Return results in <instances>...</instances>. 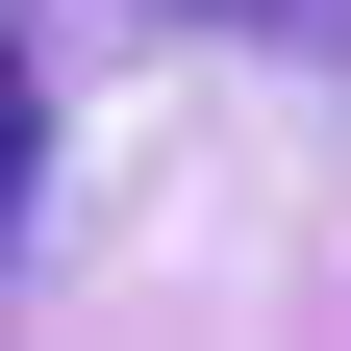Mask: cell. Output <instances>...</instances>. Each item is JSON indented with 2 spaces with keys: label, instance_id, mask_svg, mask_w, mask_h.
<instances>
[{
  "label": "cell",
  "instance_id": "obj_1",
  "mask_svg": "<svg viewBox=\"0 0 351 351\" xmlns=\"http://www.w3.org/2000/svg\"><path fill=\"white\" fill-rule=\"evenodd\" d=\"M151 25H226V51H351V0H151Z\"/></svg>",
  "mask_w": 351,
  "mask_h": 351
},
{
  "label": "cell",
  "instance_id": "obj_2",
  "mask_svg": "<svg viewBox=\"0 0 351 351\" xmlns=\"http://www.w3.org/2000/svg\"><path fill=\"white\" fill-rule=\"evenodd\" d=\"M25 176H51V101H25V51H0V251H25Z\"/></svg>",
  "mask_w": 351,
  "mask_h": 351
}]
</instances>
